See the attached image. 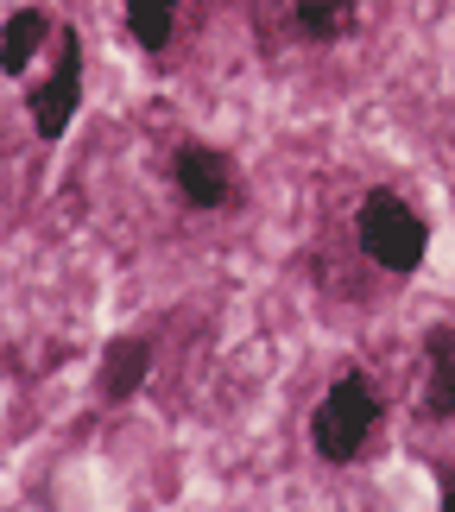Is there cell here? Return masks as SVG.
Instances as JSON below:
<instances>
[{
  "label": "cell",
  "mask_w": 455,
  "mask_h": 512,
  "mask_svg": "<svg viewBox=\"0 0 455 512\" xmlns=\"http://www.w3.org/2000/svg\"><path fill=\"white\" fill-rule=\"evenodd\" d=\"M354 234H361V253H367L380 272H392V279L418 272L424 253H430L424 215L411 209L399 190H367V196H361V215H354Z\"/></svg>",
  "instance_id": "obj_2"
},
{
  "label": "cell",
  "mask_w": 455,
  "mask_h": 512,
  "mask_svg": "<svg viewBox=\"0 0 455 512\" xmlns=\"http://www.w3.org/2000/svg\"><path fill=\"white\" fill-rule=\"evenodd\" d=\"M76 102H83V38L64 32V38H57L51 76L32 89V127H38V140H64L70 121H76Z\"/></svg>",
  "instance_id": "obj_3"
},
{
  "label": "cell",
  "mask_w": 455,
  "mask_h": 512,
  "mask_svg": "<svg viewBox=\"0 0 455 512\" xmlns=\"http://www.w3.org/2000/svg\"><path fill=\"white\" fill-rule=\"evenodd\" d=\"M45 38H51L45 7H19V13H7V26H0V70H7V76H26L32 57L45 51Z\"/></svg>",
  "instance_id": "obj_7"
},
{
  "label": "cell",
  "mask_w": 455,
  "mask_h": 512,
  "mask_svg": "<svg viewBox=\"0 0 455 512\" xmlns=\"http://www.w3.org/2000/svg\"><path fill=\"white\" fill-rule=\"evenodd\" d=\"M443 512H455V475L443 481Z\"/></svg>",
  "instance_id": "obj_10"
},
{
  "label": "cell",
  "mask_w": 455,
  "mask_h": 512,
  "mask_svg": "<svg viewBox=\"0 0 455 512\" xmlns=\"http://www.w3.org/2000/svg\"><path fill=\"white\" fill-rule=\"evenodd\" d=\"M146 373H152V342L146 336H114L102 348V367H95V392H102V405H121L146 386Z\"/></svg>",
  "instance_id": "obj_6"
},
{
  "label": "cell",
  "mask_w": 455,
  "mask_h": 512,
  "mask_svg": "<svg viewBox=\"0 0 455 512\" xmlns=\"http://www.w3.org/2000/svg\"><path fill=\"white\" fill-rule=\"evenodd\" d=\"M380 411H386L380 386H373L361 367H348L342 380L323 392V405L310 411V449L323 462H335V468H342V462H361L367 437L380 430Z\"/></svg>",
  "instance_id": "obj_1"
},
{
  "label": "cell",
  "mask_w": 455,
  "mask_h": 512,
  "mask_svg": "<svg viewBox=\"0 0 455 512\" xmlns=\"http://www.w3.org/2000/svg\"><path fill=\"white\" fill-rule=\"evenodd\" d=\"M418 418L449 424L455 418V323L424 329V392H418Z\"/></svg>",
  "instance_id": "obj_5"
},
{
  "label": "cell",
  "mask_w": 455,
  "mask_h": 512,
  "mask_svg": "<svg viewBox=\"0 0 455 512\" xmlns=\"http://www.w3.org/2000/svg\"><path fill=\"white\" fill-rule=\"evenodd\" d=\"M171 177H177V196L190 209H234L241 203V171H234V159L222 146H203V140L177 146Z\"/></svg>",
  "instance_id": "obj_4"
},
{
  "label": "cell",
  "mask_w": 455,
  "mask_h": 512,
  "mask_svg": "<svg viewBox=\"0 0 455 512\" xmlns=\"http://www.w3.org/2000/svg\"><path fill=\"white\" fill-rule=\"evenodd\" d=\"M291 13H298V32H304V38H316V45H335V38L354 32L361 0H291Z\"/></svg>",
  "instance_id": "obj_8"
},
{
  "label": "cell",
  "mask_w": 455,
  "mask_h": 512,
  "mask_svg": "<svg viewBox=\"0 0 455 512\" xmlns=\"http://www.w3.org/2000/svg\"><path fill=\"white\" fill-rule=\"evenodd\" d=\"M127 26L140 38V51L165 57L171 32H177V0H127Z\"/></svg>",
  "instance_id": "obj_9"
}]
</instances>
